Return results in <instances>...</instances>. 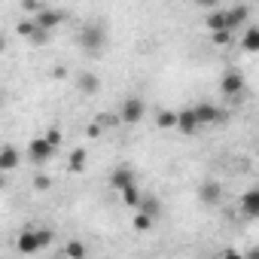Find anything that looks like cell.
Listing matches in <instances>:
<instances>
[{"label":"cell","instance_id":"12","mask_svg":"<svg viewBox=\"0 0 259 259\" xmlns=\"http://www.w3.org/2000/svg\"><path fill=\"white\" fill-rule=\"evenodd\" d=\"M241 89H244V79H241L238 73H226V76H223V82H220V92H223V95H229V98H232V95H238Z\"/></svg>","mask_w":259,"mask_h":259},{"label":"cell","instance_id":"15","mask_svg":"<svg viewBox=\"0 0 259 259\" xmlns=\"http://www.w3.org/2000/svg\"><path fill=\"white\" fill-rule=\"evenodd\" d=\"M79 92L82 95H95L98 92V76L95 73H82L79 76Z\"/></svg>","mask_w":259,"mask_h":259},{"label":"cell","instance_id":"9","mask_svg":"<svg viewBox=\"0 0 259 259\" xmlns=\"http://www.w3.org/2000/svg\"><path fill=\"white\" fill-rule=\"evenodd\" d=\"M19 150L16 147H0V174H7V171H16L19 168Z\"/></svg>","mask_w":259,"mask_h":259},{"label":"cell","instance_id":"20","mask_svg":"<svg viewBox=\"0 0 259 259\" xmlns=\"http://www.w3.org/2000/svg\"><path fill=\"white\" fill-rule=\"evenodd\" d=\"M28 40H31L34 46H43V43H49V31H46V28H40V25H34V31L28 34Z\"/></svg>","mask_w":259,"mask_h":259},{"label":"cell","instance_id":"4","mask_svg":"<svg viewBox=\"0 0 259 259\" xmlns=\"http://www.w3.org/2000/svg\"><path fill=\"white\" fill-rule=\"evenodd\" d=\"M55 150H58V147H52V144L46 141V135H43V138H34V141H31L28 156H31V162L43 165V162H49V159H52V153H55Z\"/></svg>","mask_w":259,"mask_h":259},{"label":"cell","instance_id":"24","mask_svg":"<svg viewBox=\"0 0 259 259\" xmlns=\"http://www.w3.org/2000/svg\"><path fill=\"white\" fill-rule=\"evenodd\" d=\"M229 37H232V31H213V43H217V46H226Z\"/></svg>","mask_w":259,"mask_h":259},{"label":"cell","instance_id":"5","mask_svg":"<svg viewBox=\"0 0 259 259\" xmlns=\"http://www.w3.org/2000/svg\"><path fill=\"white\" fill-rule=\"evenodd\" d=\"M138 183V174H135V168H128V165H119V168H113V174H110V186L113 189H128V186H135Z\"/></svg>","mask_w":259,"mask_h":259},{"label":"cell","instance_id":"14","mask_svg":"<svg viewBox=\"0 0 259 259\" xmlns=\"http://www.w3.org/2000/svg\"><path fill=\"white\" fill-rule=\"evenodd\" d=\"M198 195H201V201H204V204H217V201L223 198V189H220V183H204Z\"/></svg>","mask_w":259,"mask_h":259},{"label":"cell","instance_id":"22","mask_svg":"<svg viewBox=\"0 0 259 259\" xmlns=\"http://www.w3.org/2000/svg\"><path fill=\"white\" fill-rule=\"evenodd\" d=\"M150 226H153V217L138 210V213H135V229H150Z\"/></svg>","mask_w":259,"mask_h":259},{"label":"cell","instance_id":"19","mask_svg":"<svg viewBox=\"0 0 259 259\" xmlns=\"http://www.w3.org/2000/svg\"><path fill=\"white\" fill-rule=\"evenodd\" d=\"M122 198H125L128 207H138V201H141V189H138V183H135V186H128V189H122Z\"/></svg>","mask_w":259,"mask_h":259},{"label":"cell","instance_id":"21","mask_svg":"<svg viewBox=\"0 0 259 259\" xmlns=\"http://www.w3.org/2000/svg\"><path fill=\"white\" fill-rule=\"evenodd\" d=\"M85 253H89V250H85L79 241H70V244L64 247V256H73V259H79V256H85Z\"/></svg>","mask_w":259,"mask_h":259},{"label":"cell","instance_id":"27","mask_svg":"<svg viewBox=\"0 0 259 259\" xmlns=\"http://www.w3.org/2000/svg\"><path fill=\"white\" fill-rule=\"evenodd\" d=\"M34 186H37V189H46V186H49V180H46V177H37V180H34Z\"/></svg>","mask_w":259,"mask_h":259},{"label":"cell","instance_id":"23","mask_svg":"<svg viewBox=\"0 0 259 259\" xmlns=\"http://www.w3.org/2000/svg\"><path fill=\"white\" fill-rule=\"evenodd\" d=\"M174 119H177V113H162L159 116V128H174Z\"/></svg>","mask_w":259,"mask_h":259},{"label":"cell","instance_id":"31","mask_svg":"<svg viewBox=\"0 0 259 259\" xmlns=\"http://www.w3.org/2000/svg\"><path fill=\"white\" fill-rule=\"evenodd\" d=\"M0 104H4V95H0Z\"/></svg>","mask_w":259,"mask_h":259},{"label":"cell","instance_id":"1","mask_svg":"<svg viewBox=\"0 0 259 259\" xmlns=\"http://www.w3.org/2000/svg\"><path fill=\"white\" fill-rule=\"evenodd\" d=\"M76 43H79V49H82V52L98 55V52H104V46H107V28H104V25H98V22H92V25H85V28L79 31Z\"/></svg>","mask_w":259,"mask_h":259},{"label":"cell","instance_id":"3","mask_svg":"<svg viewBox=\"0 0 259 259\" xmlns=\"http://www.w3.org/2000/svg\"><path fill=\"white\" fill-rule=\"evenodd\" d=\"M144 113H147V104L141 101V98H125L122 101V107H119V119L122 122H128V125H135V122H141L144 119Z\"/></svg>","mask_w":259,"mask_h":259},{"label":"cell","instance_id":"10","mask_svg":"<svg viewBox=\"0 0 259 259\" xmlns=\"http://www.w3.org/2000/svg\"><path fill=\"white\" fill-rule=\"evenodd\" d=\"M241 210H244V217H250V220L259 217V189H247V192H244V198H241Z\"/></svg>","mask_w":259,"mask_h":259},{"label":"cell","instance_id":"25","mask_svg":"<svg viewBox=\"0 0 259 259\" xmlns=\"http://www.w3.org/2000/svg\"><path fill=\"white\" fill-rule=\"evenodd\" d=\"M46 141H49L52 147H58V144H61V132H58V128H49V132H46Z\"/></svg>","mask_w":259,"mask_h":259},{"label":"cell","instance_id":"29","mask_svg":"<svg viewBox=\"0 0 259 259\" xmlns=\"http://www.w3.org/2000/svg\"><path fill=\"white\" fill-rule=\"evenodd\" d=\"M4 46H7V43H4V37H0V52H4Z\"/></svg>","mask_w":259,"mask_h":259},{"label":"cell","instance_id":"8","mask_svg":"<svg viewBox=\"0 0 259 259\" xmlns=\"http://www.w3.org/2000/svg\"><path fill=\"white\" fill-rule=\"evenodd\" d=\"M247 16H250V10H247V7H232V10H223V19H226V28H229V31L241 28V25L247 22Z\"/></svg>","mask_w":259,"mask_h":259},{"label":"cell","instance_id":"11","mask_svg":"<svg viewBox=\"0 0 259 259\" xmlns=\"http://www.w3.org/2000/svg\"><path fill=\"white\" fill-rule=\"evenodd\" d=\"M192 113H195L198 125H207V122H217L220 119V110L213 104H198V107H192Z\"/></svg>","mask_w":259,"mask_h":259},{"label":"cell","instance_id":"7","mask_svg":"<svg viewBox=\"0 0 259 259\" xmlns=\"http://www.w3.org/2000/svg\"><path fill=\"white\" fill-rule=\"evenodd\" d=\"M174 128H180L186 138L195 135V132H198V119H195V113H192V110H180L177 119H174Z\"/></svg>","mask_w":259,"mask_h":259},{"label":"cell","instance_id":"6","mask_svg":"<svg viewBox=\"0 0 259 259\" xmlns=\"http://www.w3.org/2000/svg\"><path fill=\"white\" fill-rule=\"evenodd\" d=\"M64 19H67V13H61V10H37V16H34V25H40V28L52 31V28H58Z\"/></svg>","mask_w":259,"mask_h":259},{"label":"cell","instance_id":"28","mask_svg":"<svg viewBox=\"0 0 259 259\" xmlns=\"http://www.w3.org/2000/svg\"><path fill=\"white\" fill-rule=\"evenodd\" d=\"M201 7H217V0H198Z\"/></svg>","mask_w":259,"mask_h":259},{"label":"cell","instance_id":"26","mask_svg":"<svg viewBox=\"0 0 259 259\" xmlns=\"http://www.w3.org/2000/svg\"><path fill=\"white\" fill-rule=\"evenodd\" d=\"M31 31H34V22H22V25H19V34H22V37H28Z\"/></svg>","mask_w":259,"mask_h":259},{"label":"cell","instance_id":"17","mask_svg":"<svg viewBox=\"0 0 259 259\" xmlns=\"http://www.w3.org/2000/svg\"><path fill=\"white\" fill-rule=\"evenodd\" d=\"M85 159H89V153H85L82 147H79V150H73V153H70V171H76V174H79V171L85 168Z\"/></svg>","mask_w":259,"mask_h":259},{"label":"cell","instance_id":"16","mask_svg":"<svg viewBox=\"0 0 259 259\" xmlns=\"http://www.w3.org/2000/svg\"><path fill=\"white\" fill-rule=\"evenodd\" d=\"M207 28H210V34H213V31H229V28H226V19H223V10H213V13L207 16Z\"/></svg>","mask_w":259,"mask_h":259},{"label":"cell","instance_id":"13","mask_svg":"<svg viewBox=\"0 0 259 259\" xmlns=\"http://www.w3.org/2000/svg\"><path fill=\"white\" fill-rule=\"evenodd\" d=\"M138 210H141V213H150V217L156 220V217L162 213V201H159L156 195H141V201H138Z\"/></svg>","mask_w":259,"mask_h":259},{"label":"cell","instance_id":"18","mask_svg":"<svg viewBox=\"0 0 259 259\" xmlns=\"http://www.w3.org/2000/svg\"><path fill=\"white\" fill-rule=\"evenodd\" d=\"M244 49H247V52H259V31H256V28H247V34H244Z\"/></svg>","mask_w":259,"mask_h":259},{"label":"cell","instance_id":"2","mask_svg":"<svg viewBox=\"0 0 259 259\" xmlns=\"http://www.w3.org/2000/svg\"><path fill=\"white\" fill-rule=\"evenodd\" d=\"M49 241H52V232L49 229H31V232H25L22 238H19V253H40V250H46L49 247Z\"/></svg>","mask_w":259,"mask_h":259},{"label":"cell","instance_id":"30","mask_svg":"<svg viewBox=\"0 0 259 259\" xmlns=\"http://www.w3.org/2000/svg\"><path fill=\"white\" fill-rule=\"evenodd\" d=\"M0 189H4V177H0Z\"/></svg>","mask_w":259,"mask_h":259}]
</instances>
